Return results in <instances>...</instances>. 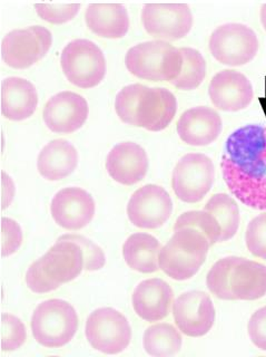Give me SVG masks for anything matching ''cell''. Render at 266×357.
I'll list each match as a JSON object with an SVG mask.
<instances>
[{
	"label": "cell",
	"mask_w": 266,
	"mask_h": 357,
	"mask_svg": "<svg viewBox=\"0 0 266 357\" xmlns=\"http://www.w3.org/2000/svg\"><path fill=\"white\" fill-rule=\"evenodd\" d=\"M221 167L236 199L249 208L266 211V126L250 124L230 134Z\"/></svg>",
	"instance_id": "cell-1"
},
{
	"label": "cell",
	"mask_w": 266,
	"mask_h": 357,
	"mask_svg": "<svg viewBox=\"0 0 266 357\" xmlns=\"http://www.w3.org/2000/svg\"><path fill=\"white\" fill-rule=\"evenodd\" d=\"M210 247L208 238L196 229L186 227L174 230L159 252V269L174 280H187L200 271Z\"/></svg>",
	"instance_id": "cell-2"
},
{
	"label": "cell",
	"mask_w": 266,
	"mask_h": 357,
	"mask_svg": "<svg viewBox=\"0 0 266 357\" xmlns=\"http://www.w3.org/2000/svg\"><path fill=\"white\" fill-rule=\"evenodd\" d=\"M125 65L136 77L171 83L180 74L183 55L180 48L169 42L150 40L130 48L126 53Z\"/></svg>",
	"instance_id": "cell-3"
},
{
	"label": "cell",
	"mask_w": 266,
	"mask_h": 357,
	"mask_svg": "<svg viewBox=\"0 0 266 357\" xmlns=\"http://www.w3.org/2000/svg\"><path fill=\"white\" fill-rule=\"evenodd\" d=\"M31 333L39 345L59 349L67 345L78 329L75 308L63 299H49L39 304L31 316Z\"/></svg>",
	"instance_id": "cell-4"
},
{
	"label": "cell",
	"mask_w": 266,
	"mask_h": 357,
	"mask_svg": "<svg viewBox=\"0 0 266 357\" xmlns=\"http://www.w3.org/2000/svg\"><path fill=\"white\" fill-rule=\"evenodd\" d=\"M61 70L70 83L81 89L97 86L106 75L103 52L92 40L75 39L63 50Z\"/></svg>",
	"instance_id": "cell-5"
},
{
	"label": "cell",
	"mask_w": 266,
	"mask_h": 357,
	"mask_svg": "<svg viewBox=\"0 0 266 357\" xmlns=\"http://www.w3.org/2000/svg\"><path fill=\"white\" fill-rule=\"evenodd\" d=\"M85 335L96 351L104 354H120L131 343L132 328L122 312L111 307H104L88 316Z\"/></svg>",
	"instance_id": "cell-6"
},
{
	"label": "cell",
	"mask_w": 266,
	"mask_h": 357,
	"mask_svg": "<svg viewBox=\"0 0 266 357\" xmlns=\"http://www.w3.org/2000/svg\"><path fill=\"white\" fill-rule=\"evenodd\" d=\"M256 31L244 24L230 22L212 33L208 47L214 59L228 66H242L254 59L258 52Z\"/></svg>",
	"instance_id": "cell-7"
},
{
	"label": "cell",
	"mask_w": 266,
	"mask_h": 357,
	"mask_svg": "<svg viewBox=\"0 0 266 357\" xmlns=\"http://www.w3.org/2000/svg\"><path fill=\"white\" fill-rule=\"evenodd\" d=\"M215 167L205 154L184 155L173 171L172 188L175 195L186 204H197L211 191Z\"/></svg>",
	"instance_id": "cell-8"
},
{
	"label": "cell",
	"mask_w": 266,
	"mask_h": 357,
	"mask_svg": "<svg viewBox=\"0 0 266 357\" xmlns=\"http://www.w3.org/2000/svg\"><path fill=\"white\" fill-rule=\"evenodd\" d=\"M53 44V35L44 26L14 29L1 42V56L8 66L25 70L44 59Z\"/></svg>",
	"instance_id": "cell-9"
},
{
	"label": "cell",
	"mask_w": 266,
	"mask_h": 357,
	"mask_svg": "<svg viewBox=\"0 0 266 357\" xmlns=\"http://www.w3.org/2000/svg\"><path fill=\"white\" fill-rule=\"evenodd\" d=\"M141 22L150 36L175 42L186 37L193 27V14L187 3H145Z\"/></svg>",
	"instance_id": "cell-10"
},
{
	"label": "cell",
	"mask_w": 266,
	"mask_h": 357,
	"mask_svg": "<svg viewBox=\"0 0 266 357\" xmlns=\"http://www.w3.org/2000/svg\"><path fill=\"white\" fill-rule=\"evenodd\" d=\"M173 212V201L166 190L157 184H146L136 190L128 201V219L141 229H158Z\"/></svg>",
	"instance_id": "cell-11"
},
{
	"label": "cell",
	"mask_w": 266,
	"mask_h": 357,
	"mask_svg": "<svg viewBox=\"0 0 266 357\" xmlns=\"http://www.w3.org/2000/svg\"><path fill=\"white\" fill-rule=\"evenodd\" d=\"M173 316L176 326L189 337H202L215 323V307L204 291L191 290L182 294L173 303Z\"/></svg>",
	"instance_id": "cell-12"
},
{
	"label": "cell",
	"mask_w": 266,
	"mask_h": 357,
	"mask_svg": "<svg viewBox=\"0 0 266 357\" xmlns=\"http://www.w3.org/2000/svg\"><path fill=\"white\" fill-rule=\"evenodd\" d=\"M95 200L86 190L78 187L65 188L56 193L50 213L55 222L66 230H81L94 218Z\"/></svg>",
	"instance_id": "cell-13"
},
{
	"label": "cell",
	"mask_w": 266,
	"mask_h": 357,
	"mask_svg": "<svg viewBox=\"0 0 266 357\" xmlns=\"http://www.w3.org/2000/svg\"><path fill=\"white\" fill-rule=\"evenodd\" d=\"M88 114V104L81 95L64 91L48 100L42 111V119L54 133L70 134L85 124Z\"/></svg>",
	"instance_id": "cell-14"
},
{
	"label": "cell",
	"mask_w": 266,
	"mask_h": 357,
	"mask_svg": "<svg viewBox=\"0 0 266 357\" xmlns=\"http://www.w3.org/2000/svg\"><path fill=\"white\" fill-rule=\"evenodd\" d=\"M208 94L212 103L224 112H239L249 107L254 98L250 79L233 70H224L212 78Z\"/></svg>",
	"instance_id": "cell-15"
},
{
	"label": "cell",
	"mask_w": 266,
	"mask_h": 357,
	"mask_svg": "<svg viewBox=\"0 0 266 357\" xmlns=\"http://www.w3.org/2000/svg\"><path fill=\"white\" fill-rule=\"evenodd\" d=\"M146 151L134 142H122L111 149L106 159V170L113 180L123 185L139 183L148 171Z\"/></svg>",
	"instance_id": "cell-16"
},
{
	"label": "cell",
	"mask_w": 266,
	"mask_h": 357,
	"mask_svg": "<svg viewBox=\"0 0 266 357\" xmlns=\"http://www.w3.org/2000/svg\"><path fill=\"white\" fill-rule=\"evenodd\" d=\"M222 119L215 109L206 106L191 107L180 115L176 126L178 137L191 146H206L222 133Z\"/></svg>",
	"instance_id": "cell-17"
},
{
	"label": "cell",
	"mask_w": 266,
	"mask_h": 357,
	"mask_svg": "<svg viewBox=\"0 0 266 357\" xmlns=\"http://www.w3.org/2000/svg\"><path fill=\"white\" fill-rule=\"evenodd\" d=\"M178 100L163 87H145L137 111V126L147 131H163L174 120Z\"/></svg>",
	"instance_id": "cell-18"
},
{
	"label": "cell",
	"mask_w": 266,
	"mask_h": 357,
	"mask_svg": "<svg viewBox=\"0 0 266 357\" xmlns=\"http://www.w3.org/2000/svg\"><path fill=\"white\" fill-rule=\"evenodd\" d=\"M132 303L136 314L146 321H163L174 303V293L163 279H147L134 289Z\"/></svg>",
	"instance_id": "cell-19"
},
{
	"label": "cell",
	"mask_w": 266,
	"mask_h": 357,
	"mask_svg": "<svg viewBox=\"0 0 266 357\" xmlns=\"http://www.w3.org/2000/svg\"><path fill=\"white\" fill-rule=\"evenodd\" d=\"M39 261L46 275L59 284L77 278L85 265L81 247L68 240H57Z\"/></svg>",
	"instance_id": "cell-20"
},
{
	"label": "cell",
	"mask_w": 266,
	"mask_h": 357,
	"mask_svg": "<svg viewBox=\"0 0 266 357\" xmlns=\"http://www.w3.org/2000/svg\"><path fill=\"white\" fill-rule=\"evenodd\" d=\"M38 94L33 84L25 78L11 76L1 83V113L10 121H24L36 111Z\"/></svg>",
	"instance_id": "cell-21"
},
{
	"label": "cell",
	"mask_w": 266,
	"mask_h": 357,
	"mask_svg": "<svg viewBox=\"0 0 266 357\" xmlns=\"http://www.w3.org/2000/svg\"><path fill=\"white\" fill-rule=\"evenodd\" d=\"M85 22L93 33L104 38H123L130 29L127 9L122 3H91Z\"/></svg>",
	"instance_id": "cell-22"
},
{
	"label": "cell",
	"mask_w": 266,
	"mask_h": 357,
	"mask_svg": "<svg viewBox=\"0 0 266 357\" xmlns=\"http://www.w3.org/2000/svg\"><path fill=\"white\" fill-rule=\"evenodd\" d=\"M78 165V152L67 139H57L44 146L37 160L40 176L48 181H58L70 176Z\"/></svg>",
	"instance_id": "cell-23"
},
{
	"label": "cell",
	"mask_w": 266,
	"mask_h": 357,
	"mask_svg": "<svg viewBox=\"0 0 266 357\" xmlns=\"http://www.w3.org/2000/svg\"><path fill=\"white\" fill-rule=\"evenodd\" d=\"M230 289L235 301H258L266 296V266L241 258L230 276Z\"/></svg>",
	"instance_id": "cell-24"
},
{
	"label": "cell",
	"mask_w": 266,
	"mask_h": 357,
	"mask_svg": "<svg viewBox=\"0 0 266 357\" xmlns=\"http://www.w3.org/2000/svg\"><path fill=\"white\" fill-rule=\"evenodd\" d=\"M161 243L148 234H134L123 245V256L128 267L141 273H152L159 269Z\"/></svg>",
	"instance_id": "cell-25"
},
{
	"label": "cell",
	"mask_w": 266,
	"mask_h": 357,
	"mask_svg": "<svg viewBox=\"0 0 266 357\" xmlns=\"http://www.w3.org/2000/svg\"><path fill=\"white\" fill-rule=\"evenodd\" d=\"M183 338L173 325L159 323L148 327L143 337L145 351L150 356L167 357L178 354L182 349Z\"/></svg>",
	"instance_id": "cell-26"
},
{
	"label": "cell",
	"mask_w": 266,
	"mask_h": 357,
	"mask_svg": "<svg viewBox=\"0 0 266 357\" xmlns=\"http://www.w3.org/2000/svg\"><path fill=\"white\" fill-rule=\"evenodd\" d=\"M205 211L210 212L219 222L221 228L219 243H224L232 239L239 230L240 217L239 206L230 195L226 193L214 195L204 206Z\"/></svg>",
	"instance_id": "cell-27"
},
{
	"label": "cell",
	"mask_w": 266,
	"mask_h": 357,
	"mask_svg": "<svg viewBox=\"0 0 266 357\" xmlns=\"http://www.w3.org/2000/svg\"><path fill=\"white\" fill-rule=\"evenodd\" d=\"M183 55V67L180 75L171 82L182 91H193L200 86L206 76V61L200 50L191 47L180 48Z\"/></svg>",
	"instance_id": "cell-28"
},
{
	"label": "cell",
	"mask_w": 266,
	"mask_h": 357,
	"mask_svg": "<svg viewBox=\"0 0 266 357\" xmlns=\"http://www.w3.org/2000/svg\"><path fill=\"white\" fill-rule=\"evenodd\" d=\"M240 257L228 256L217 260L206 276V286L217 298L235 301L230 289V276Z\"/></svg>",
	"instance_id": "cell-29"
},
{
	"label": "cell",
	"mask_w": 266,
	"mask_h": 357,
	"mask_svg": "<svg viewBox=\"0 0 266 357\" xmlns=\"http://www.w3.org/2000/svg\"><path fill=\"white\" fill-rule=\"evenodd\" d=\"M194 228L202 232L208 238L210 245H214L219 243L221 239V228L217 219L210 212L202 210V211H187L184 212L178 218L175 222L174 230L180 228Z\"/></svg>",
	"instance_id": "cell-30"
},
{
	"label": "cell",
	"mask_w": 266,
	"mask_h": 357,
	"mask_svg": "<svg viewBox=\"0 0 266 357\" xmlns=\"http://www.w3.org/2000/svg\"><path fill=\"white\" fill-rule=\"evenodd\" d=\"M145 85L132 84L120 89L115 98V111L120 120L130 126H137V111Z\"/></svg>",
	"instance_id": "cell-31"
},
{
	"label": "cell",
	"mask_w": 266,
	"mask_h": 357,
	"mask_svg": "<svg viewBox=\"0 0 266 357\" xmlns=\"http://www.w3.org/2000/svg\"><path fill=\"white\" fill-rule=\"evenodd\" d=\"M1 351H14L20 349L26 340V327L19 318L11 314L1 315Z\"/></svg>",
	"instance_id": "cell-32"
},
{
	"label": "cell",
	"mask_w": 266,
	"mask_h": 357,
	"mask_svg": "<svg viewBox=\"0 0 266 357\" xmlns=\"http://www.w3.org/2000/svg\"><path fill=\"white\" fill-rule=\"evenodd\" d=\"M57 240H68L74 241L81 247L84 254V269L87 271H97L105 266L106 257L103 249L93 243L92 240L84 237L81 234H63Z\"/></svg>",
	"instance_id": "cell-33"
},
{
	"label": "cell",
	"mask_w": 266,
	"mask_h": 357,
	"mask_svg": "<svg viewBox=\"0 0 266 357\" xmlns=\"http://www.w3.org/2000/svg\"><path fill=\"white\" fill-rule=\"evenodd\" d=\"M245 243L253 256L266 260V212L247 225Z\"/></svg>",
	"instance_id": "cell-34"
},
{
	"label": "cell",
	"mask_w": 266,
	"mask_h": 357,
	"mask_svg": "<svg viewBox=\"0 0 266 357\" xmlns=\"http://www.w3.org/2000/svg\"><path fill=\"white\" fill-rule=\"evenodd\" d=\"M79 8V3H35L37 14L42 20L57 25L74 20Z\"/></svg>",
	"instance_id": "cell-35"
},
{
	"label": "cell",
	"mask_w": 266,
	"mask_h": 357,
	"mask_svg": "<svg viewBox=\"0 0 266 357\" xmlns=\"http://www.w3.org/2000/svg\"><path fill=\"white\" fill-rule=\"evenodd\" d=\"M1 256L15 254L22 243V230L19 223L10 218H1Z\"/></svg>",
	"instance_id": "cell-36"
},
{
	"label": "cell",
	"mask_w": 266,
	"mask_h": 357,
	"mask_svg": "<svg viewBox=\"0 0 266 357\" xmlns=\"http://www.w3.org/2000/svg\"><path fill=\"white\" fill-rule=\"evenodd\" d=\"M26 284L33 293L36 294L49 293L61 286L54 282L53 279L49 278L42 271L39 259L33 262L31 267L28 268L27 273H26Z\"/></svg>",
	"instance_id": "cell-37"
},
{
	"label": "cell",
	"mask_w": 266,
	"mask_h": 357,
	"mask_svg": "<svg viewBox=\"0 0 266 357\" xmlns=\"http://www.w3.org/2000/svg\"><path fill=\"white\" fill-rule=\"evenodd\" d=\"M251 342L261 351H266V306L256 310L247 324Z\"/></svg>",
	"instance_id": "cell-38"
},
{
	"label": "cell",
	"mask_w": 266,
	"mask_h": 357,
	"mask_svg": "<svg viewBox=\"0 0 266 357\" xmlns=\"http://www.w3.org/2000/svg\"><path fill=\"white\" fill-rule=\"evenodd\" d=\"M15 192L16 187L13 178L5 171H1V210H5L10 206L14 200Z\"/></svg>",
	"instance_id": "cell-39"
},
{
	"label": "cell",
	"mask_w": 266,
	"mask_h": 357,
	"mask_svg": "<svg viewBox=\"0 0 266 357\" xmlns=\"http://www.w3.org/2000/svg\"><path fill=\"white\" fill-rule=\"evenodd\" d=\"M260 17H261L262 26H263L264 31H266V3L262 5Z\"/></svg>",
	"instance_id": "cell-40"
}]
</instances>
